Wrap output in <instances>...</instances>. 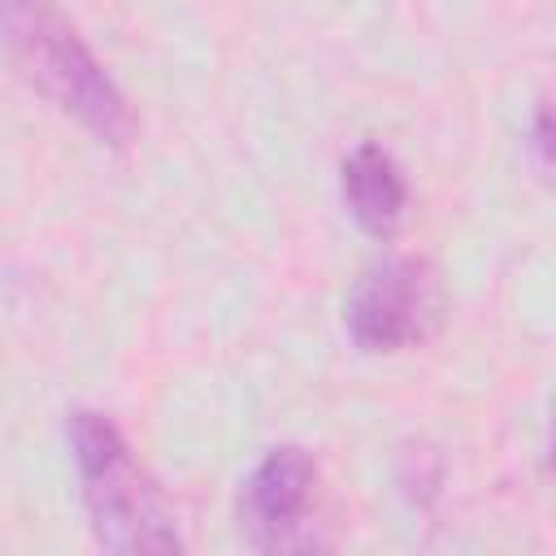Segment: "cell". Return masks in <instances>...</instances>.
<instances>
[{
    "label": "cell",
    "mask_w": 556,
    "mask_h": 556,
    "mask_svg": "<svg viewBox=\"0 0 556 556\" xmlns=\"http://www.w3.org/2000/svg\"><path fill=\"white\" fill-rule=\"evenodd\" d=\"M0 43L17 70L70 117H78L104 143H130L135 109L96 61L78 26L56 0H0Z\"/></svg>",
    "instance_id": "cell-1"
},
{
    "label": "cell",
    "mask_w": 556,
    "mask_h": 556,
    "mask_svg": "<svg viewBox=\"0 0 556 556\" xmlns=\"http://www.w3.org/2000/svg\"><path fill=\"white\" fill-rule=\"evenodd\" d=\"M70 447L83 478V500L96 526V539L109 552H178L182 539L174 530L169 508L161 504L148 473L135 465L122 430L91 408L70 417Z\"/></svg>",
    "instance_id": "cell-2"
},
{
    "label": "cell",
    "mask_w": 556,
    "mask_h": 556,
    "mask_svg": "<svg viewBox=\"0 0 556 556\" xmlns=\"http://www.w3.org/2000/svg\"><path fill=\"white\" fill-rule=\"evenodd\" d=\"M439 317V287L426 261L417 256H391L374 265L348 300V334L365 352H400Z\"/></svg>",
    "instance_id": "cell-3"
},
{
    "label": "cell",
    "mask_w": 556,
    "mask_h": 556,
    "mask_svg": "<svg viewBox=\"0 0 556 556\" xmlns=\"http://www.w3.org/2000/svg\"><path fill=\"white\" fill-rule=\"evenodd\" d=\"M317 486V465L304 447H274L265 460L252 469L243 486V526L252 547L261 552H291V547H313L308 534V504Z\"/></svg>",
    "instance_id": "cell-4"
},
{
    "label": "cell",
    "mask_w": 556,
    "mask_h": 556,
    "mask_svg": "<svg viewBox=\"0 0 556 556\" xmlns=\"http://www.w3.org/2000/svg\"><path fill=\"white\" fill-rule=\"evenodd\" d=\"M343 200L361 230H369L378 239L391 235L408 208V182H404L400 161L378 143L352 148L343 161Z\"/></svg>",
    "instance_id": "cell-5"
},
{
    "label": "cell",
    "mask_w": 556,
    "mask_h": 556,
    "mask_svg": "<svg viewBox=\"0 0 556 556\" xmlns=\"http://www.w3.org/2000/svg\"><path fill=\"white\" fill-rule=\"evenodd\" d=\"M534 148H539V165L547 169V109L534 113Z\"/></svg>",
    "instance_id": "cell-6"
}]
</instances>
